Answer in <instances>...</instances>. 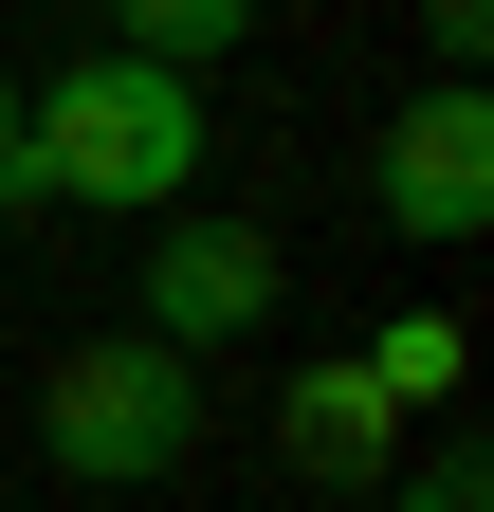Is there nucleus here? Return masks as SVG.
Returning a JSON list of instances; mask_svg holds the SVG:
<instances>
[{
    "mask_svg": "<svg viewBox=\"0 0 494 512\" xmlns=\"http://www.w3.org/2000/svg\"><path fill=\"white\" fill-rule=\"evenodd\" d=\"M19 183L92 202V220H183V183H202V74L74 55L55 92H19Z\"/></svg>",
    "mask_w": 494,
    "mask_h": 512,
    "instance_id": "nucleus-1",
    "label": "nucleus"
},
{
    "mask_svg": "<svg viewBox=\"0 0 494 512\" xmlns=\"http://www.w3.org/2000/svg\"><path fill=\"white\" fill-rule=\"evenodd\" d=\"M37 458L55 476H92V494H147L202 458V366H165L147 330H74L37 366Z\"/></svg>",
    "mask_w": 494,
    "mask_h": 512,
    "instance_id": "nucleus-2",
    "label": "nucleus"
},
{
    "mask_svg": "<svg viewBox=\"0 0 494 512\" xmlns=\"http://www.w3.org/2000/svg\"><path fill=\"white\" fill-rule=\"evenodd\" d=\"M366 220L421 238V256H458L494 220V92H440V74H421L385 110V147H366Z\"/></svg>",
    "mask_w": 494,
    "mask_h": 512,
    "instance_id": "nucleus-3",
    "label": "nucleus"
},
{
    "mask_svg": "<svg viewBox=\"0 0 494 512\" xmlns=\"http://www.w3.org/2000/svg\"><path fill=\"white\" fill-rule=\"evenodd\" d=\"M275 238L257 220H165V256H147V348L165 366H202V348H238V330H275Z\"/></svg>",
    "mask_w": 494,
    "mask_h": 512,
    "instance_id": "nucleus-4",
    "label": "nucleus"
},
{
    "mask_svg": "<svg viewBox=\"0 0 494 512\" xmlns=\"http://www.w3.org/2000/svg\"><path fill=\"white\" fill-rule=\"evenodd\" d=\"M275 439H293V476H312V494H385V458H403V421L366 403V366H293Z\"/></svg>",
    "mask_w": 494,
    "mask_h": 512,
    "instance_id": "nucleus-5",
    "label": "nucleus"
},
{
    "mask_svg": "<svg viewBox=\"0 0 494 512\" xmlns=\"http://www.w3.org/2000/svg\"><path fill=\"white\" fill-rule=\"evenodd\" d=\"M348 366H366V403H385V421H421V403H458L476 348H458V311H385V348H348Z\"/></svg>",
    "mask_w": 494,
    "mask_h": 512,
    "instance_id": "nucleus-6",
    "label": "nucleus"
},
{
    "mask_svg": "<svg viewBox=\"0 0 494 512\" xmlns=\"http://www.w3.org/2000/svg\"><path fill=\"white\" fill-rule=\"evenodd\" d=\"M385 512H494V476H476V439H440V458H403V476H385Z\"/></svg>",
    "mask_w": 494,
    "mask_h": 512,
    "instance_id": "nucleus-7",
    "label": "nucleus"
},
{
    "mask_svg": "<svg viewBox=\"0 0 494 512\" xmlns=\"http://www.w3.org/2000/svg\"><path fill=\"white\" fill-rule=\"evenodd\" d=\"M0 202H37V183H19V92H0Z\"/></svg>",
    "mask_w": 494,
    "mask_h": 512,
    "instance_id": "nucleus-8",
    "label": "nucleus"
}]
</instances>
